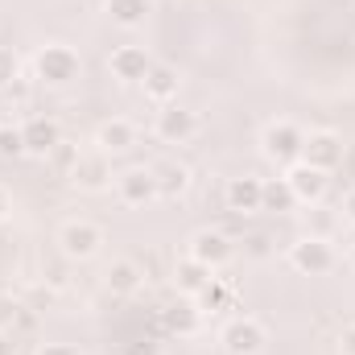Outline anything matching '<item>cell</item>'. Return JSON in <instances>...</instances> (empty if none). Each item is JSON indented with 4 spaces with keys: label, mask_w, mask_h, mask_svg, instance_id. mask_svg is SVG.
Here are the masks:
<instances>
[{
    "label": "cell",
    "mask_w": 355,
    "mask_h": 355,
    "mask_svg": "<svg viewBox=\"0 0 355 355\" xmlns=\"http://www.w3.org/2000/svg\"><path fill=\"white\" fill-rule=\"evenodd\" d=\"M21 137H25V153H33V157H46L62 145V128L50 116H29L21 124Z\"/></svg>",
    "instance_id": "obj_9"
},
{
    "label": "cell",
    "mask_w": 355,
    "mask_h": 355,
    "mask_svg": "<svg viewBox=\"0 0 355 355\" xmlns=\"http://www.w3.org/2000/svg\"><path fill=\"white\" fill-rule=\"evenodd\" d=\"M107 67H112V75L120 83H145V75L153 71V58H149L145 46H116Z\"/></svg>",
    "instance_id": "obj_8"
},
{
    "label": "cell",
    "mask_w": 355,
    "mask_h": 355,
    "mask_svg": "<svg viewBox=\"0 0 355 355\" xmlns=\"http://www.w3.org/2000/svg\"><path fill=\"white\" fill-rule=\"evenodd\" d=\"M124 355H157V347H153V343H145V339H137V343H128V347H124Z\"/></svg>",
    "instance_id": "obj_27"
},
{
    "label": "cell",
    "mask_w": 355,
    "mask_h": 355,
    "mask_svg": "<svg viewBox=\"0 0 355 355\" xmlns=\"http://www.w3.org/2000/svg\"><path fill=\"white\" fill-rule=\"evenodd\" d=\"M227 297H232V293H227V285H223L219 277H211V281L194 293V302H198V310H202V314H207V310H211V314H215V310H223V306H227Z\"/></svg>",
    "instance_id": "obj_23"
},
{
    "label": "cell",
    "mask_w": 355,
    "mask_h": 355,
    "mask_svg": "<svg viewBox=\"0 0 355 355\" xmlns=\"http://www.w3.org/2000/svg\"><path fill=\"white\" fill-rule=\"evenodd\" d=\"M285 182H289V190L297 194V202H318V198L327 194V174L314 170V166H306V162L285 166Z\"/></svg>",
    "instance_id": "obj_12"
},
{
    "label": "cell",
    "mask_w": 355,
    "mask_h": 355,
    "mask_svg": "<svg viewBox=\"0 0 355 355\" xmlns=\"http://www.w3.org/2000/svg\"><path fill=\"white\" fill-rule=\"evenodd\" d=\"M352 265H355V248H352Z\"/></svg>",
    "instance_id": "obj_33"
},
{
    "label": "cell",
    "mask_w": 355,
    "mask_h": 355,
    "mask_svg": "<svg viewBox=\"0 0 355 355\" xmlns=\"http://www.w3.org/2000/svg\"><path fill=\"white\" fill-rule=\"evenodd\" d=\"M289 265L306 277H322L335 268V248L322 236H302L297 244H289Z\"/></svg>",
    "instance_id": "obj_3"
},
{
    "label": "cell",
    "mask_w": 355,
    "mask_h": 355,
    "mask_svg": "<svg viewBox=\"0 0 355 355\" xmlns=\"http://www.w3.org/2000/svg\"><path fill=\"white\" fill-rule=\"evenodd\" d=\"M37 355H79V352H75L71 343H46V347H42Z\"/></svg>",
    "instance_id": "obj_28"
},
{
    "label": "cell",
    "mask_w": 355,
    "mask_h": 355,
    "mask_svg": "<svg viewBox=\"0 0 355 355\" xmlns=\"http://www.w3.org/2000/svg\"><path fill=\"white\" fill-rule=\"evenodd\" d=\"M302 145H306V132L297 124H289V120H272L261 132V149H265L268 162H277V166L302 162Z\"/></svg>",
    "instance_id": "obj_2"
},
{
    "label": "cell",
    "mask_w": 355,
    "mask_h": 355,
    "mask_svg": "<svg viewBox=\"0 0 355 355\" xmlns=\"http://www.w3.org/2000/svg\"><path fill=\"white\" fill-rule=\"evenodd\" d=\"M194 132H198V116H194L190 107L166 103V107L157 112V137H162L166 145H186Z\"/></svg>",
    "instance_id": "obj_7"
},
{
    "label": "cell",
    "mask_w": 355,
    "mask_h": 355,
    "mask_svg": "<svg viewBox=\"0 0 355 355\" xmlns=\"http://www.w3.org/2000/svg\"><path fill=\"white\" fill-rule=\"evenodd\" d=\"M153 12V0H107V17L124 29H137L145 25V17Z\"/></svg>",
    "instance_id": "obj_20"
},
{
    "label": "cell",
    "mask_w": 355,
    "mask_h": 355,
    "mask_svg": "<svg viewBox=\"0 0 355 355\" xmlns=\"http://www.w3.org/2000/svg\"><path fill=\"white\" fill-rule=\"evenodd\" d=\"M293 207H297V194L289 190L285 178H268L265 186H261V211H277V215H285V211H293Z\"/></svg>",
    "instance_id": "obj_21"
},
{
    "label": "cell",
    "mask_w": 355,
    "mask_h": 355,
    "mask_svg": "<svg viewBox=\"0 0 355 355\" xmlns=\"http://www.w3.org/2000/svg\"><path fill=\"white\" fill-rule=\"evenodd\" d=\"M103 277H107V289H112L116 297L137 293V289H141V281H145V272H141V265H137V261H112Z\"/></svg>",
    "instance_id": "obj_18"
},
{
    "label": "cell",
    "mask_w": 355,
    "mask_h": 355,
    "mask_svg": "<svg viewBox=\"0 0 355 355\" xmlns=\"http://www.w3.org/2000/svg\"><path fill=\"white\" fill-rule=\"evenodd\" d=\"M21 153H25V137H21V128L0 124V157H21Z\"/></svg>",
    "instance_id": "obj_24"
},
{
    "label": "cell",
    "mask_w": 355,
    "mask_h": 355,
    "mask_svg": "<svg viewBox=\"0 0 355 355\" xmlns=\"http://www.w3.org/2000/svg\"><path fill=\"white\" fill-rule=\"evenodd\" d=\"M79 71H83L79 54H75L71 46H58V42L42 46L37 58H33V75H37L42 83H50V87H67V83H75Z\"/></svg>",
    "instance_id": "obj_1"
},
{
    "label": "cell",
    "mask_w": 355,
    "mask_h": 355,
    "mask_svg": "<svg viewBox=\"0 0 355 355\" xmlns=\"http://www.w3.org/2000/svg\"><path fill=\"white\" fill-rule=\"evenodd\" d=\"M339 355H355V322L339 331Z\"/></svg>",
    "instance_id": "obj_26"
},
{
    "label": "cell",
    "mask_w": 355,
    "mask_h": 355,
    "mask_svg": "<svg viewBox=\"0 0 355 355\" xmlns=\"http://www.w3.org/2000/svg\"><path fill=\"white\" fill-rule=\"evenodd\" d=\"M116 194L124 207H149L157 198V178L153 170H124L116 178Z\"/></svg>",
    "instance_id": "obj_11"
},
{
    "label": "cell",
    "mask_w": 355,
    "mask_h": 355,
    "mask_svg": "<svg viewBox=\"0 0 355 355\" xmlns=\"http://www.w3.org/2000/svg\"><path fill=\"white\" fill-rule=\"evenodd\" d=\"M178 83H182V79H178L174 67H166V62H153V71L145 75V95H149L153 103H162V107H166V103H174Z\"/></svg>",
    "instance_id": "obj_17"
},
{
    "label": "cell",
    "mask_w": 355,
    "mask_h": 355,
    "mask_svg": "<svg viewBox=\"0 0 355 355\" xmlns=\"http://www.w3.org/2000/svg\"><path fill=\"white\" fill-rule=\"evenodd\" d=\"M17 75H21V58H17L8 46H0V87H12Z\"/></svg>",
    "instance_id": "obj_25"
},
{
    "label": "cell",
    "mask_w": 355,
    "mask_h": 355,
    "mask_svg": "<svg viewBox=\"0 0 355 355\" xmlns=\"http://www.w3.org/2000/svg\"><path fill=\"white\" fill-rule=\"evenodd\" d=\"M302 162L314 166V170H322V174H331L343 162V141L335 132H310L306 145H302Z\"/></svg>",
    "instance_id": "obj_10"
},
{
    "label": "cell",
    "mask_w": 355,
    "mask_h": 355,
    "mask_svg": "<svg viewBox=\"0 0 355 355\" xmlns=\"http://www.w3.org/2000/svg\"><path fill=\"white\" fill-rule=\"evenodd\" d=\"M71 182H75V186H83V190H107V182H112L107 153H87V157H75V166H71Z\"/></svg>",
    "instance_id": "obj_13"
},
{
    "label": "cell",
    "mask_w": 355,
    "mask_h": 355,
    "mask_svg": "<svg viewBox=\"0 0 355 355\" xmlns=\"http://www.w3.org/2000/svg\"><path fill=\"white\" fill-rule=\"evenodd\" d=\"M0 355H12V343H8V335L0 331Z\"/></svg>",
    "instance_id": "obj_32"
},
{
    "label": "cell",
    "mask_w": 355,
    "mask_h": 355,
    "mask_svg": "<svg viewBox=\"0 0 355 355\" xmlns=\"http://www.w3.org/2000/svg\"><path fill=\"white\" fill-rule=\"evenodd\" d=\"M343 215H347V219L355 223V190L347 194V198H343Z\"/></svg>",
    "instance_id": "obj_30"
},
{
    "label": "cell",
    "mask_w": 355,
    "mask_h": 355,
    "mask_svg": "<svg viewBox=\"0 0 355 355\" xmlns=\"http://www.w3.org/2000/svg\"><path fill=\"white\" fill-rule=\"evenodd\" d=\"M219 343L227 347V355H261L265 352V327L257 318H232L223 327Z\"/></svg>",
    "instance_id": "obj_4"
},
{
    "label": "cell",
    "mask_w": 355,
    "mask_h": 355,
    "mask_svg": "<svg viewBox=\"0 0 355 355\" xmlns=\"http://www.w3.org/2000/svg\"><path fill=\"white\" fill-rule=\"evenodd\" d=\"M162 322H166V331L170 335H194L198 327H202V310H198V302L194 297H178L174 306H166L162 310Z\"/></svg>",
    "instance_id": "obj_15"
},
{
    "label": "cell",
    "mask_w": 355,
    "mask_h": 355,
    "mask_svg": "<svg viewBox=\"0 0 355 355\" xmlns=\"http://www.w3.org/2000/svg\"><path fill=\"white\" fill-rule=\"evenodd\" d=\"M211 272L215 268H207V265H198L194 257H186V261H178V268H174V281H178V289L186 293V297H194L207 281H211Z\"/></svg>",
    "instance_id": "obj_22"
},
{
    "label": "cell",
    "mask_w": 355,
    "mask_h": 355,
    "mask_svg": "<svg viewBox=\"0 0 355 355\" xmlns=\"http://www.w3.org/2000/svg\"><path fill=\"white\" fill-rule=\"evenodd\" d=\"M153 178H157V194H166V198H178V194L190 190V170H186L182 162H162V166H153Z\"/></svg>",
    "instance_id": "obj_19"
},
{
    "label": "cell",
    "mask_w": 355,
    "mask_h": 355,
    "mask_svg": "<svg viewBox=\"0 0 355 355\" xmlns=\"http://www.w3.org/2000/svg\"><path fill=\"white\" fill-rule=\"evenodd\" d=\"M248 252H252V257H265V252H268V240H265V236H252V240H248Z\"/></svg>",
    "instance_id": "obj_29"
},
{
    "label": "cell",
    "mask_w": 355,
    "mask_h": 355,
    "mask_svg": "<svg viewBox=\"0 0 355 355\" xmlns=\"http://www.w3.org/2000/svg\"><path fill=\"white\" fill-rule=\"evenodd\" d=\"M261 178L244 174V178H232L227 182V190H223V198H227V211H236V215H252V211H261Z\"/></svg>",
    "instance_id": "obj_14"
},
{
    "label": "cell",
    "mask_w": 355,
    "mask_h": 355,
    "mask_svg": "<svg viewBox=\"0 0 355 355\" xmlns=\"http://www.w3.org/2000/svg\"><path fill=\"white\" fill-rule=\"evenodd\" d=\"M95 145H99V153H124L137 145V128L128 120H103L95 128Z\"/></svg>",
    "instance_id": "obj_16"
},
{
    "label": "cell",
    "mask_w": 355,
    "mask_h": 355,
    "mask_svg": "<svg viewBox=\"0 0 355 355\" xmlns=\"http://www.w3.org/2000/svg\"><path fill=\"white\" fill-rule=\"evenodd\" d=\"M190 257H194L198 265H207V268H223L232 257H236V248H232V240H227L223 232L202 227V232L190 236Z\"/></svg>",
    "instance_id": "obj_6"
},
{
    "label": "cell",
    "mask_w": 355,
    "mask_h": 355,
    "mask_svg": "<svg viewBox=\"0 0 355 355\" xmlns=\"http://www.w3.org/2000/svg\"><path fill=\"white\" fill-rule=\"evenodd\" d=\"M58 244H62V252L71 257V261H87L99 252V244H103V232L87 223V219H71L62 232H58Z\"/></svg>",
    "instance_id": "obj_5"
},
{
    "label": "cell",
    "mask_w": 355,
    "mask_h": 355,
    "mask_svg": "<svg viewBox=\"0 0 355 355\" xmlns=\"http://www.w3.org/2000/svg\"><path fill=\"white\" fill-rule=\"evenodd\" d=\"M8 211H12V202H8V190H4V186H0V219H4V215H8Z\"/></svg>",
    "instance_id": "obj_31"
}]
</instances>
